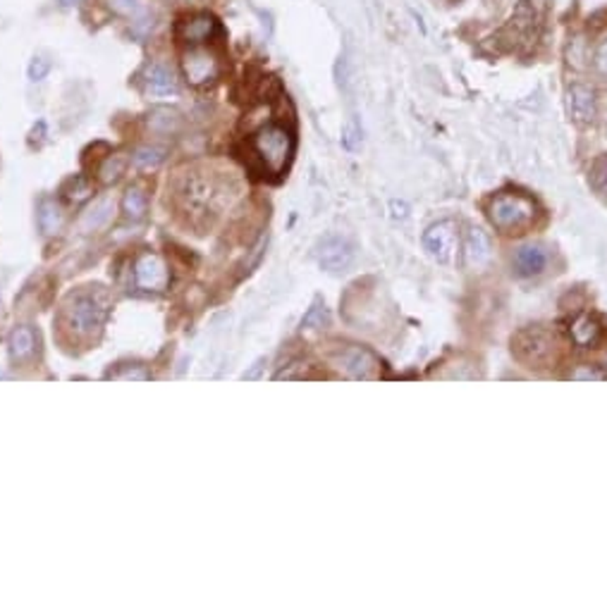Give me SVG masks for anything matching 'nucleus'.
Listing matches in <instances>:
<instances>
[{
    "label": "nucleus",
    "mask_w": 607,
    "mask_h": 608,
    "mask_svg": "<svg viewBox=\"0 0 607 608\" xmlns=\"http://www.w3.org/2000/svg\"><path fill=\"white\" fill-rule=\"evenodd\" d=\"M230 179L206 167L180 172L173 182L175 206L194 227L210 224L213 217L230 203Z\"/></svg>",
    "instance_id": "obj_1"
},
{
    "label": "nucleus",
    "mask_w": 607,
    "mask_h": 608,
    "mask_svg": "<svg viewBox=\"0 0 607 608\" xmlns=\"http://www.w3.org/2000/svg\"><path fill=\"white\" fill-rule=\"evenodd\" d=\"M110 315V293L101 284L74 289L60 308V325L77 342H89L103 329Z\"/></svg>",
    "instance_id": "obj_2"
},
{
    "label": "nucleus",
    "mask_w": 607,
    "mask_h": 608,
    "mask_svg": "<svg viewBox=\"0 0 607 608\" xmlns=\"http://www.w3.org/2000/svg\"><path fill=\"white\" fill-rule=\"evenodd\" d=\"M249 148H252V156L259 160L261 170L268 174H280L295 153V139L289 134V129L280 127V124H261L253 131Z\"/></svg>",
    "instance_id": "obj_3"
},
{
    "label": "nucleus",
    "mask_w": 607,
    "mask_h": 608,
    "mask_svg": "<svg viewBox=\"0 0 607 608\" xmlns=\"http://www.w3.org/2000/svg\"><path fill=\"white\" fill-rule=\"evenodd\" d=\"M538 207L524 193H500L488 206V217L505 234H521L535 222Z\"/></svg>",
    "instance_id": "obj_4"
},
{
    "label": "nucleus",
    "mask_w": 607,
    "mask_h": 608,
    "mask_svg": "<svg viewBox=\"0 0 607 608\" xmlns=\"http://www.w3.org/2000/svg\"><path fill=\"white\" fill-rule=\"evenodd\" d=\"M514 356L519 358L521 363L528 367H548L555 363L557 358V342L555 336L541 327L524 329L514 336L512 342Z\"/></svg>",
    "instance_id": "obj_5"
},
{
    "label": "nucleus",
    "mask_w": 607,
    "mask_h": 608,
    "mask_svg": "<svg viewBox=\"0 0 607 608\" xmlns=\"http://www.w3.org/2000/svg\"><path fill=\"white\" fill-rule=\"evenodd\" d=\"M182 74L189 86L209 89L223 74V60L209 46H194V48L184 50V55H182Z\"/></svg>",
    "instance_id": "obj_6"
},
{
    "label": "nucleus",
    "mask_w": 607,
    "mask_h": 608,
    "mask_svg": "<svg viewBox=\"0 0 607 608\" xmlns=\"http://www.w3.org/2000/svg\"><path fill=\"white\" fill-rule=\"evenodd\" d=\"M333 363L340 367L345 375L355 379H373L380 375V360L373 350L349 343L333 353Z\"/></svg>",
    "instance_id": "obj_7"
},
{
    "label": "nucleus",
    "mask_w": 607,
    "mask_h": 608,
    "mask_svg": "<svg viewBox=\"0 0 607 608\" xmlns=\"http://www.w3.org/2000/svg\"><path fill=\"white\" fill-rule=\"evenodd\" d=\"M175 36L177 41L184 43L187 48L194 46H209L220 36V21L209 13H194L184 14L177 27H175Z\"/></svg>",
    "instance_id": "obj_8"
},
{
    "label": "nucleus",
    "mask_w": 607,
    "mask_h": 608,
    "mask_svg": "<svg viewBox=\"0 0 607 608\" xmlns=\"http://www.w3.org/2000/svg\"><path fill=\"white\" fill-rule=\"evenodd\" d=\"M108 7L124 20H130L132 36L139 41L149 38L158 27V17L149 0H108Z\"/></svg>",
    "instance_id": "obj_9"
},
{
    "label": "nucleus",
    "mask_w": 607,
    "mask_h": 608,
    "mask_svg": "<svg viewBox=\"0 0 607 608\" xmlns=\"http://www.w3.org/2000/svg\"><path fill=\"white\" fill-rule=\"evenodd\" d=\"M134 284L146 293L166 291L167 284H170V270H167L166 260L151 250L141 253L134 260Z\"/></svg>",
    "instance_id": "obj_10"
},
{
    "label": "nucleus",
    "mask_w": 607,
    "mask_h": 608,
    "mask_svg": "<svg viewBox=\"0 0 607 608\" xmlns=\"http://www.w3.org/2000/svg\"><path fill=\"white\" fill-rule=\"evenodd\" d=\"M457 227L455 222H438L433 227L426 229L423 234V249L428 250V256L438 260V263H449L457 253Z\"/></svg>",
    "instance_id": "obj_11"
},
{
    "label": "nucleus",
    "mask_w": 607,
    "mask_h": 608,
    "mask_svg": "<svg viewBox=\"0 0 607 608\" xmlns=\"http://www.w3.org/2000/svg\"><path fill=\"white\" fill-rule=\"evenodd\" d=\"M356 258L355 243L342 239V236H330L326 241L319 246V263L323 270L333 272V274H340V272H347L352 267Z\"/></svg>",
    "instance_id": "obj_12"
},
{
    "label": "nucleus",
    "mask_w": 607,
    "mask_h": 608,
    "mask_svg": "<svg viewBox=\"0 0 607 608\" xmlns=\"http://www.w3.org/2000/svg\"><path fill=\"white\" fill-rule=\"evenodd\" d=\"M38 346H41V339H38V332L31 325H17L10 332L8 353L10 360L15 365L31 363L38 356Z\"/></svg>",
    "instance_id": "obj_13"
},
{
    "label": "nucleus",
    "mask_w": 607,
    "mask_h": 608,
    "mask_svg": "<svg viewBox=\"0 0 607 608\" xmlns=\"http://www.w3.org/2000/svg\"><path fill=\"white\" fill-rule=\"evenodd\" d=\"M141 81L149 96L153 98H170L177 96V79H175L173 70L163 63H149L141 72Z\"/></svg>",
    "instance_id": "obj_14"
},
{
    "label": "nucleus",
    "mask_w": 607,
    "mask_h": 608,
    "mask_svg": "<svg viewBox=\"0 0 607 608\" xmlns=\"http://www.w3.org/2000/svg\"><path fill=\"white\" fill-rule=\"evenodd\" d=\"M567 110H569L571 120L578 122V124L593 122L595 120V113H598L595 91L586 84L569 86V91H567Z\"/></svg>",
    "instance_id": "obj_15"
},
{
    "label": "nucleus",
    "mask_w": 607,
    "mask_h": 608,
    "mask_svg": "<svg viewBox=\"0 0 607 608\" xmlns=\"http://www.w3.org/2000/svg\"><path fill=\"white\" fill-rule=\"evenodd\" d=\"M548 265V253L541 246H524L514 253L512 267L519 277H535Z\"/></svg>",
    "instance_id": "obj_16"
},
{
    "label": "nucleus",
    "mask_w": 607,
    "mask_h": 608,
    "mask_svg": "<svg viewBox=\"0 0 607 608\" xmlns=\"http://www.w3.org/2000/svg\"><path fill=\"white\" fill-rule=\"evenodd\" d=\"M569 334L571 342L577 343L578 349H595L603 342V327L591 315H581V317L571 322Z\"/></svg>",
    "instance_id": "obj_17"
},
{
    "label": "nucleus",
    "mask_w": 607,
    "mask_h": 608,
    "mask_svg": "<svg viewBox=\"0 0 607 608\" xmlns=\"http://www.w3.org/2000/svg\"><path fill=\"white\" fill-rule=\"evenodd\" d=\"M491 239L485 234L483 229H469L466 234V241H464V260L469 267H478L491 260Z\"/></svg>",
    "instance_id": "obj_18"
},
{
    "label": "nucleus",
    "mask_w": 607,
    "mask_h": 608,
    "mask_svg": "<svg viewBox=\"0 0 607 608\" xmlns=\"http://www.w3.org/2000/svg\"><path fill=\"white\" fill-rule=\"evenodd\" d=\"M38 232L44 236H56L65 224V213L53 198H41L37 207Z\"/></svg>",
    "instance_id": "obj_19"
},
{
    "label": "nucleus",
    "mask_w": 607,
    "mask_h": 608,
    "mask_svg": "<svg viewBox=\"0 0 607 608\" xmlns=\"http://www.w3.org/2000/svg\"><path fill=\"white\" fill-rule=\"evenodd\" d=\"M123 213L132 222L144 220L146 213H149V193H146L144 184L127 186L123 196Z\"/></svg>",
    "instance_id": "obj_20"
},
{
    "label": "nucleus",
    "mask_w": 607,
    "mask_h": 608,
    "mask_svg": "<svg viewBox=\"0 0 607 608\" xmlns=\"http://www.w3.org/2000/svg\"><path fill=\"white\" fill-rule=\"evenodd\" d=\"M113 213H115V203H113V200L110 198L96 200L94 206L81 215L80 220L81 232H98V229H103L110 220H113Z\"/></svg>",
    "instance_id": "obj_21"
},
{
    "label": "nucleus",
    "mask_w": 607,
    "mask_h": 608,
    "mask_svg": "<svg viewBox=\"0 0 607 608\" xmlns=\"http://www.w3.org/2000/svg\"><path fill=\"white\" fill-rule=\"evenodd\" d=\"M127 165L130 163H127V156H124V153H108V156L98 163V167H96V177H98V182L106 186L117 184V182L123 179L124 172H127Z\"/></svg>",
    "instance_id": "obj_22"
},
{
    "label": "nucleus",
    "mask_w": 607,
    "mask_h": 608,
    "mask_svg": "<svg viewBox=\"0 0 607 608\" xmlns=\"http://www.w3.org/2000/svg\"><path fill=\"white\" fill-rule=\"evenodd\" d=\"M91 193H94V186L84 174H74L63 184V198L67 203H74V206H80V203L91 198Z\"/></svg>",
    "instance_id": "obj_23"
},
{
    "label": "nucleus",
    "mask_w": 607,
    "mask_h": 608,
    "mask_svg": "<svg viewBox=\"0 0 607 608\" xmlns=\"http://www.w3.org/2000/svg\"><path fill=\"white\" fill-rule=\"evenodd\" d=\"M182 120L180 114L175 113V110H170V107H158V110H153L151 114H149V127H151V131H156V134H175L177 129H180Z\"/></svg>",
    "instance_id": "obj_24"
},
{
    "label": "nucleus",
    "mask_w": 607,
    "mask_h": 608,
    "mask_svg": "<svg viewBox=\"0 0 607 608\" xmlns=\"http://www.w3.org/2000/svg\"><path fill=\"white\" fill-rule=\"evenodd\" d=\"M166 156H167V148L166 146H141V148L134 153V165H137L139 170H156V167H160V165L166 163Z\"/></svg>",
    "instance_id": "obj_25"
},
{
    "label": "nucleus",
    "mask_w": 607,
    "mask_h": 608,
    "mask_svg": "<svg viewBox=\"0 0 607 608\" xmlns=\"http://www.w3.org/2000/svg\"><path fill=\"white\" fill-rule=\"evenodd\" d=\"M588 184L600 198H607V156H598L593 160L588 172Z\"/></svg>",
    "instance_id": "obj_26"
},
{
    "label": "nucleus",
    "mask_w": 607,
    "mask_h": 608,
    "mask_svg": "<svg viewBox=\"0 0 607 608\" xmlns=\"http://www.w3.org/2000/svg\"><path fill=\"white\" fill-rule=\"evenodd\" d=\"M108 377L110 379H139V382H146V379H151V370H149L144 363H123L117 370H110Z\"/></svg>",
    "instance_id": "obj_27"
},
{
    "label": "nucleus",
    "mask_w": 607,
    "mask_h": 608,
    "mask_svg": "<svg viewBox=\"0 0 607 608\" xmlns=\"http://www.w3.org/2000/svg\"><path fill=\"white\" fill-rule=\"evenodd\" d=\"M328 310L323 303H313L312 308H309V313L304 315V322L302 327L304 329H323L328 325Z\"/></svg>",
    "instance_id": "obj_28"
},
{
    "label": "nucleus",
    "mask_w": 607,
    "mask_h": 608,
    "mask_svg": "<svg viewBox=\"0 0 607 608\" xmlns=\"http://www.w3.org/2000/svg\"><path fill=\"white\" fill-rule=\"evenodd\" d=\"M48 72H51V63H48V60H46L44 55H34V57H31L30 67H27L30 81H34V84H38V81H44V79L48 77Z\"/></svg>",
    "instance_id": "obj_29"
},
{
    "label": "nucleus",
    "mask_w": 607,
    "mask_h": 608,
    "mask_svg": "<svg viewBox=\"0 0 607 608\" xmlns=\"http://www.w3.org/2000/svg\"><path fill=\"white\" fill-rule=\"evenodd\" d=\"M571 379H605V372L595 370L591 365H584V367L571 372Z\"/></svg>",
    "instance_id": "obj_30"
},
{
    "label": "nucleus",
    "mask_w": 607,
    "mask_h": 608,
    "mask_svg": "<svg viewBox=\"0 0 607 608\" xmlns=\"http://www.w3.org/2000/svg\"><path fill=\"white\" fill-rule=\"evenodd\" d=\"M593 63H595V70L607 77V41L600 43L598 50H595V60H593Z\"/></svg>",
    "instance_id": "obj_31"
},
{
    "label": "nucleus",
    "mask_w": 607,
    "mask_h": 608,
    "mask_svg": "<svg viewBox=\"0 0 607 608\" xmlns=\"http://www.w3.org/2000/svg\"><path fill=\"white\" fill-rule=\"evenodd\" d=\"M263 363H266V360H263V358H261L259 363H256V367H253L252 372H246L244 379H253V377H256V375H259V370H261V365H263Z\"/></svg>",
    "instance_id": "obj_32"
},
{
    "label": "nucleus",
    "mask_w": 607,
    "mask_h": 608,
    "mask_svg": "<svg viewBox=\"0 0 607 608\" xmlns=\"http://www.w3.org/2000/svg\"><path fill=\"white\" fill-rule=\"evenodd\" d=\"M77 3H81V0H60V5H65V7H73V5H77Z\"/></svg>",
    "instance_id": "obj_33"
}]
</instances>
